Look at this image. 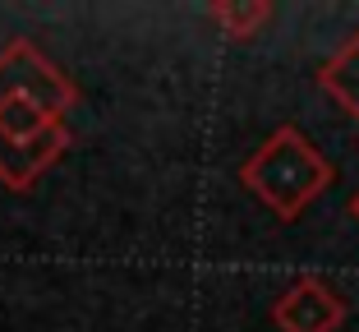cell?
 Segmentation results:
<instances>
[{
    "label": "cell",
    "instance_id": "cell-1",
    "mask_svg": "<svg viewBox=\"0 0 359 332\" xmlns=\"http://www.w3.org/2000/svg\"><path fill=\"white\" fill-rule=\"evenodd\" d=\"M337 166L299 125H281L240 161V185L281 222H299L313 199L332 190Z\"/></svg>",
    "mask_w": 359,
    "mask_h": 332
},
{
    "label": "cell",
    "instance_id": "cell-2",
    "mask_svg": "<svg viewBox=\"0 0 359 332\" xmlns=\"http://www.w3.org/2000/svg\"><path fill=\"white\" fill-rule=\"evenodd\" d=\"M5 102H32L51 120H65L79 107V88L55 60H46L42 46H32L28 37H14L0 51V107Z\"/></svg>",
    "mask_w": 359,
    "mask_h": 332
},
{
    "label": "cell",
    "instance_id": "cell-3",
    "mask_svg": "<svg viewBox=\"0 0 359 332\" xmlns=\"http://www.w3.org/2000/svg\"><path fill=\"white\" fill-rule=\"evenodd\" d=\"M346 319H350V300L341 296V286H332L318 272H299L272 300L276 332H341Z\"/></svg>",
    "mask_w": 359,
    "mask_h": 332
},
{
    "label": "cell",
    "instance_id": "cell-4",
    "mask_svg": "<svg viewBox=\"0 0 359 332\" xmlns=\"http://www.w3.org/2000/svg\"><path fill=\"white\" fill-rule=\"evenodd\" d=\"M69 143H74L69 125H51L37 139H5L0 134V185L10 194H28L69 152Z\"/></svg>",
    "mask_w": 359,
    "mask_h": 332
},
{
    "label": "cell",
    "instance_id": "cell-5",
    "mask_svg": "<svg viewBox=\"0 0 359 332\" xmlns=\"http://www.w3.org/2000/svg\"><path fill=\"white\" fill-rule=\"evenodd\" d=\"M318 88H323V93H327L332 102L359 125V28L350 32L346 46L318 69Z\"/></svg>",
    "mask_w": 359,
    "mask_h": 332
},
{
    "label": "cell",
    "instance_id": "cell-6",
    "mask_svg": "<svg viewBox=\"0 0 359 332\" xmlns=\"http://www.w3.org/2000/svg\"><path fill=\"white\" fill-rule=\"evenodd\" d=\"M272 14H276L272 0H212L208 5V19L222 28L226 42H254L272 23Z\"/></svg>",
    "mask_w": 359,
    "mask_h": 332
},
{
    "label": "cell",
    "instance_id": "cell-7",
    "mask_svg": "<svg viewBox=\"0 0 359 332\" xmlns=\"http://www.w3.org/2000/svg\"><path fill=\"white\" fill-rule=\"evenodd\" d=\"M51 125H65V120H51L46 111L32 107V102H5L0 107V134L5 139H37Z\"/></svg>",
    "mask_w": 359,
    "mask_h": 332
},
{
    "label": "cell",
    "instance_id": "cell-8",
    "mask_svg": "<svg viewBox=\"0 0 359 332\" xmlns=\"http://www.w3.org/2000/svg\"><path fill=\"white\" fill-rule=\"evenodd\" d=\"M346 208H350V217H355V222H359V190L350 194V204H346Z\"/></svg>",
    "mask_w": 359,
    "mask_h": 332
}]
</instances>
